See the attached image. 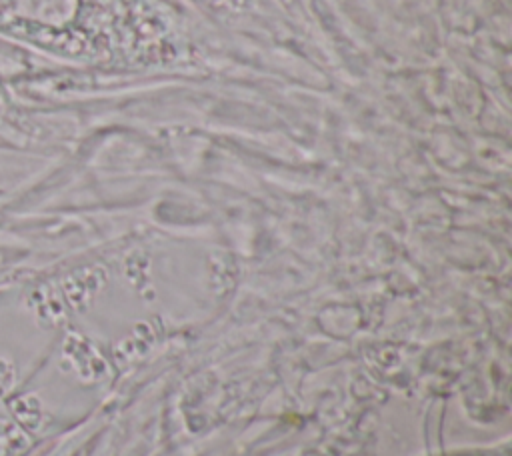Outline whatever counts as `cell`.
I'll use <instances>...</instances> for the list:
<instances>
[{
    "instance_id": "1",
    "label": "cell",
    "mask_w": 512,
    "mask_h": 456,
    "mask_svg": "<svg viewBox=\"0 0 512 456\" xmlns=\"http://www.w3.org/2000/svg\"><path fill=\"white\" fill-rule=\"evenodd\" d=\"M26 436L16 428V424L0 420V456H16L24 450Z\"/></svg>"
},
{
    "instance_id": "2",
    "label": "cell",
    "mask_w": 512,
    "mask_h": 456,
    "mask_svg": "<svg viewBox=\"0 0 512 456\" xmlns=\"http://www.w3.org/2000/svg\"><path fill=\"white\" fill-rule=\"evenodd\" d=\"M14 384V366L0 358V396H4Z\"/></svg>"
}]
</instances>
